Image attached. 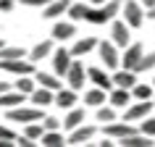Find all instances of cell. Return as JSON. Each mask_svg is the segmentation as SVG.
<instances>
[{"label": "cell", "mask_w": 155, "mask_h": 147, "mask_svg": "<svg viewBox=\"0 0 155 147\" xmlns=\"http://www.w3.org/2000/svg\"><path fill=\"white\" fill-rule=\"evenodd\" d=\"M121 16H124V21H126L131 29H137V26H142V21H145V5H142L139 0H126L121 5Z\"/></svg>", "instance_id": "6da1fadb"}, {"label": "cell", "mask_w": 155, "mask_h": 147, "mask_svg": "<svg viewBox=\"0 0 155 147\" xmlns=\"http://www.w3.org/2000/svg\"><path fill=\"white\" fill-rule=\"evenodd\" d=\"M0 71L5 74H13V76H34V60L29 58H11V60H0Z\"/></svg>", "instance_id": "7a4b0ae2"}, {"label": "cell", "mask_w": 155, "mask_h": 147, "mask_svg": "<svg viewBox=\"0 0 155 147\" xmlns=\"http://www.w3.org/2000/svg\"><path fill=\"white\" fill-rule=\"evenodd\" d=\"M8 121H21V123H32V121H42V108H24V105H16V108H8Z\"/></svg>", "instance_id": "3957f363"}, {"label": "cell", "mask_w": 155, "mask_h": 147, "mask_svg": "<svg viewBox=\"0 0 155 147\" xmlns=\"http://www.w3.org/2000/svg\"><path fill=\"white\" fill-rule=\"evenodd\" d=\"M97 53L103 58L105 68H118L121 66V55H118V47L113 45V40L110 42H97Z\"/></svg>", "instance_id": "277c9868"}, {"label": "cell", "mask_w": 155, "mask_h": 147, "mask_svg": "<svg viewBox=\"0 0 155 147\" xmlns=\"http://www.w3.org/2000/svg\"><path fill=\"white\" fill-rule=\"evenodd\" d=\"M66 79H68V87L71 90H82L84 82H87V71H84V66L79 63V58H74L71 66H68V71H66Z\"/></svg>", "instance_id": "5b68a950"}, {"label": "cell", "mask_w": 155, "mask_h": 147, "mask_svg": "<svg viewBox=\"0 0 155 147\" xmlns=\"http://www.w3.org/2000/svg\"><path fill=\"white\" fill-rule=\"evenodd\" d=\"M71 60H74L71 50H66V47L53 50V74H58V76H66V71H68Z\"/></svg>", "instance_id": "8992f818"}, {"label": "cell", "mask_w": 155, "mask_h": 147, "mask_svg": "<svg viewBox=\"0 0 155 147\" xmlns=\"http://www.w3.org/2000/svg\"><path fill=\"white\" fill-rule=\"evenodd\" d=\"M142 55H145V50H142V45H139V42L126 45V47H124V55H121V66L134 71V68H137V63L142 60Z\"/></svg>", "instance_id": "52a82bcc"}, {"label": "cell", "mask_w": 155, "mask_h": 147, "mask_svg": "<svg viewBox=\"0 0 155 147\" xmlns=\"http://www.w3.org/2000/svg\"><path fill=\"white\" fill-rule=\"evenodd\" d=\"M131 26L126 24V21H113V26H110V40H113L116 47H126V45H131V34H129Z\"/></svg>", "instance_id": "ba28073f"}, {"label": "cell", "mask_w": 155, "mask_h": 147, "mask_svg": "<svg viewBox=\"0 0 155 147\" xmlns=\"http://www.w3.org/2000/svg\"><path fill=\"white\" fill-rule=\"evenodd\" d=\"M150 110H153V103H150V100H137L134 105L126 108L124 121H142V118H147V116H150Z\"/></svg>", "instance_id": "9c48e42d"}, {"label": "cell", "mask_w": 155, "mask_h": 147, "mask_svg": "<svg viewBox=\"0 0 155 147\" xmlns=\"http://www.w3.org/2000/svg\"><path fill=\"white\" fill-rule=\"evenodd\" d=\"M129 134H137V129L131 126L129 121H124V123H116V121H110V123H105V137L108 139H124V137H129Z\"/></svg>", "instance_id": "30bf717a"}, {"label": "cell", "mask_w": 155, "mask_h": 147, "mask_svg": "<svg viewBox=\"0 0 155 147\" xmlns=\"http://www.w3.org/2000/svg\"><path fill=\"white\" fill-rule=\"evenodd\" d=\"M87 79H90L95 87H100V90L110 92L113 90V76H108L103 68H87Z\"/></svg>", "instance_id": "8fae6325"}, {"label": "cell", "mask_w": 155, "mask_h": 147, "mask_svg": "<svg viewBox=\"0 0 155 147\" xmlns=\"http://www.w3.org/2000/svg\"><path fill=\"white\" fill-rule=\"evenodd\" d=\"M95 131H97V126H76V129L68 134V145H84V142H90L92 137H95Z\"/></svg>", "instance_id": "7c38bea8"}, {"label": "cell", "mask_w": 155, "mask_h": 147, "mask_svg": "<svg viewBox=\"0 0 155 147\" xmlns=\"http://www.w3.org/2000/svg\"><path fill=\"white\" fill-rule=\"evenodd\" d=\"M29 97H32V105H37V108H48L50 103H55V92L48 90V87H40V84H37V90H34Z\"/></svg>", "instance_id": "4fadbf2b"}, {"label": "cell", "mask_w": 155, "mask_h": 147, "mask_svg": "<svg viewBox=\"0 0 155 147\" xmlns=\"http://www.w3.org/2000/svg\"><path fill=\"white\" fill-rule=\"evenodd\" d=\"M68 0H50L48 5L42 8V18H58L63 16V13H68Z\"/></svg>", "instance_id": "5bb4252c"}, {"label": "cell", "mask_w": 155, "mask_h": 147, "mask_svg": "<svg viewBox=\"0 0 155 147\" xmlns=\"http://www.w3.org/2000/svg\"><path fill=\"white\" fill-rule=\"evenodd\" d=\"M137 84V71L131 68H121V71L113 74V87H124V90H131Z\"/></svg>", "instance_id": "9a60e30c"}, {"label": "cell", "mask_w": 155, "mask_h": 147, "mask_svg": "<svg viewBox=\"0 0 155 147\" xmlns=\"http://www.w3.org/2000/svg\"><path fill=\"white\" fill-rule=\"evenodd\" d=\"M55 105L61 108V110H71V108L76 105V90H71V87L63 90V87H61V90L55 92Z\"/></svg>", "instance_id": "2e32d148"}, {"label": "cell", "mask_w": 155, "mask_h": 147, "mask_svg": "<svg viewBox=\"0 0 155 147\" xmlns=\"http://www.w3.org/2000/svg\"><path fill=\"white\" fill-rule=\"evenodd\" d=\"M53 40H42V42H37V45H34L32 50H29V60H34V63H37V60H42V58H48V55H53Z\"/></svg>", "instance_id": "e0dca14e"}, {"label": "cell", "mask_w": 155, "mask_h": 147, "mask_svg": "<svg viewBox=\"0 0 155 147\" xmlns=\"http://www.w3.org/2000/svg\"><path fill=\"white\" fill-rule=\"evenodd\" d=\"M34 82L40 84V87H48V90L58 92L63 84H61V79H58V74H45V71H34Z\"/></svg>", "instance_id": "ac0fdd59"}, {"label": "cell", "mask_w": 155, "mask_h": 147, "mask_svg": "<svg viewBox=\"0 0 155 147\" xmlns=\"http://www.w3.org/2000/svg\"><path fill=\"white\" fill-rule=\"evenodd\" d=\"M95 47H97V40H95V37H82V40H76V45L71 47V55L74 58H84Z\"/></svg>", "instance_id": "d6986e66"}, {"label": "cell", "mask_w": 155, "mask_h": 147, "mask_svg": "<svg viewBox=\"0 0 155 147\" xmlns=\"http://www.w3.org/2000/svg\"><path fill=\"white\" fill-rule=\"evenodd\" d=\"M76 34V26L71 24V21H58L55 26H53V40L58 42H66L68 37H74Z\"/></svg>", "instance_id": "ffe728a7"}, {"label": "cell", "mask_w": 155, "mask_h": 147, "mask_svg": "<svg viewBox=\"0 0 155 147\" xmlns=\"http://www.w3.org/2000/svg\"><path fill=\"white\" fill-rule=\"evenodd\" d=\"M24 103V92H18V90H5V92H0V108H16V105H21Z\"/></svg>", "instance_id": "44dd1931"}, {"label": "cell", "mask_w": 155, "mask_h": 147, "mask_svg": "<svg viewBox=\"0 0 155 147\" xmlns=\"http://www.w3.org/2000/svg\"><path fill=\"white\" fill-rule=\"evenodd\" d=\"M110 105H113V108H129V105H131V95H129V90H124V87H116V90H110Z\"/></svg>", "instance_id": "7402d4cb"}, {"label": "cell", "mask_w": 155, "mask_h": 147, "mask_svg": "<svg viewBox=\"0 0 155 147\" xmlns=\"http://www.w3.org/2000/svg\"><path fill=\"white\" fill-rule=\"evenodd\" d=\"M118 145H121V147H150L153 142H150V137H147V134L137 131V134H129V137L118 139Z\"/></svg>", "instance_id": "603a6c76"}, {"label": "cell", "mask_w": 155, "mask_h": 147, "mask_svg": "<svg viewBox=\"0 0 155 147\" xmlns=\"http://www.w3.org/2000/svg\"><path fill=\"white\" fill-rule=\"evenodd\" d=\"M82 123H84V110L71 108V110H68V116L63 118V129H66V131H74L76 126H82Z\"/></svg>", "instance_id": "cb8c5ba5"}, {"label": "cell", "mask_w": 155, "mask_h": 147, "mask_svg": "<svg viewBox=\"0 0 155 147\" xmlns=\"http://www.w3.org/2000/svg\"><path fill=\"white\" fill-rule=\"evenodd\" d=\"M40 142H42V147H63L66 142H63V134H61V129H55V131H45L40 137Z\"/></svg>", "instance_id": "d4e9b609"}, {"label": "cell", "mask_w": 155, "mask_h": 147, "mask_svg": "<svg viewBox=\"0 0 155 147\" xmlns=\"http://www.w3.org/2000/svg\"><path fill=\"white\" fill-rule=\"evenodd\" d=\"M105 95H108L105 90L95 87V90H90L87 95H84V103H87V105H92V108H100L103 103H105Z\"/></svg>", "instance_id": "484cf974"}, {"label": "cell", "mask_w": 155, "mask_h": 147, "mask_svg": "<svg viewBox=\"0 0 155 147\" xmlns=\"http://www.w3.org/2000/svg\"><path fill=\"white\" fill-rule=\"evenodd\" d=\"M29 55V53H26L24 47H16V45H3V47H0V60H11V58H26Z\"/></svg>", "instance_id": "4316f807"}, {"label": "cell", "mask_w": 155, "mask_h": 147, "mask_svg": "<svg viewBox=\"0 0 155 147\" xmlns=\"http://www.w3.org/2000/svg\"><path fill=\"white\" fill-rule=\"evenodd\" d=\"M87 8H90V3H71V5H68V16H71V21H84Z\"/></svg>", "instance_id": "83f0119b"}, {"label": "cell", "mask_w": 155, "mask_h": 147, "mask_svg": "<svg viewBox=\"0 0 155 147\" xmlns=\"http://www.w3.org/2000/svg\"><path fill=\"white\" fill-rule=\"evenodd\" d=\"M16 90L24 92V95H32V92L37 90V82L29 79V74H24V76H18V79H16Z\"/></svg>", "instance_id": "f1b7e54d"}, {"label": "cell", "mask_w": 155, "mask_h": 147, "mask_svg": "<svg viewBox=\"0 0 155 147\" xmlns=\"http://www.w3.org/2000/svg\"><path fill=\"white\" fill-rule=\"evenodd\" d=\"M131 97L134 100H153V87L150 84H134L131 87Z\"/></svg>", "instance_id": "f546056e"}, {"label": "cell", "mask_w": 155, "mask_h": 147, "mask_svg": "<svg viewBox=\"0 0 155 147\" xmlns=\"http://www.w3.org/2000/svg\"><path fill=\"white\" fill-rule=\"evenodd\" d=\"M153 68H155V50H153V53H147V55H142V60L137 63L134 71H137V74H145V71H153Z\"/></svg>", "instance_id": "4dcf8cb0"}, {"label": "cell", "mask_w": 155, "mask_h": 147, "mask_svg": "<svg viewBox=\"0 0 155 147\" xmlns=\"http://www.w3.org/2000/svg\"><path fill=\"white\" fill-rule=\"evenodd\" d=\"M24 134H26L29 139H34V142H37V139L45 134V126H42V123H37V121H32V123H26V131H24Z\"/></svg>", "instance_id": "1f68e13d"}, {"label": "cell", "mask_w": 155, "mask_h": 147, "mask_svg": "<svg viewBox=\"0 0 155 147\" xmlns=\"http://www.w3.org/2000/svg\"><path fill=\"white\" fill-rule=\"evenodd\" d=\"M97 121H105V123L116 121V108H113V105H110V108L100 105V108H97Z\"/></svg>", "instance_id": "d6a6232c"}, {"label": "cell", "mask_w": 155, "mask_h": 147, "mask_svg": "<svg viewBox=\"0 0 155 147\" xmlns=\"http://www.w3.org/2000/svg\"><path fill=\"white\" fill-rule=\"evenodd\" d=\"M139 131L142 134H147V137H155V118H142V126H139Z\"/></svg>", "instance_id": "836d02e7"}, {"label": "cell", "mask_w": 155, "mask_h": 147, "mask_svg": "<svg viewBox=\"0 0 155 147\" xmlns=\"http://www.w3.org/2000/svg\"><path fill=\"white\" fill-rule=\"evenodd\" d=\"M42 126H45V131H55V129H61V121L53 118V116H45L42 118Z\"/></svg>", "instance_id": "e575fe53"}, {"label": "cell", "mask_w": 155, "mask_h": 147, "mask_svg": "<svg viewBox=\"0 0 155 147\" xmlns=\"http://www.w3.org/2000/svg\"><path fill=\"white\" fill-rule=\"evenodd\" d=\"M0 139H3V142H11V145H13V142H16V134H13V131H11L8 126H0Z\"/></svg>", "instance_id": "d590c367"}, {"label": "cell", "mask_w": 155, "mask_h": 147, "mask_svg": "<svg viewBox=\"0 0 155 147\" xmlns=\"http://www.w3.org/2000/svg\"><path fill=\"white\" fill-rule=\"evenodd\" d=\"M50 0H21V5H26V8H45Z\"/></svg>", "instance_id": "8d00e7d4"}, {"label": "cell", "mask_w": 155, "mask_h": 147, "mask_svg": "<svg viewBox=\"0 0 155 147\" xmlns=\"http://www.w3.org/2000/svg\"><path fill=\"white\" fill-rule=\"evenodd\" d=\"M13 8H16V3H13V0H0V13H11Z\"/></svg>", "instance_id": "74e56055"}, {"label": "cell", "mask_w": 155, "mask_h": 147, "mask_svg": "<svg viewBox=\"0 0 155 147\" xmlns=\"http://www.w3.org/2000/svg\"><path fill=\"white\" fill-rule=\"evenodd\" d=\"M16 145H18V147H32V145H37V142H34V139H29V137L24 134V137H16Z\"/></svg>", "instance_id": "f35d334b"}, {"label": "cell", "mask_w": 155, "mask_h": 147, "mask_svg": "<svg viewBox=\"0 0 155 147\" xmlns=\"http://www.w3.org/2000/svg\"><path fill=\"white\" fill-rule=\"evenodd\" d=\"M84 3H90V5H103V3H108V0H84Z\"/></svg>", "instance_id": "ab89813d"}, {"label": "cell", "mask_w": 155, "mask_h": 147, "mask_svg": "<svg viewBox=\"0 0 155 147\" xmlns=\"http://www.w3.org/2000/svg\"><path fill=\"white\" fill-rule=\"evenodd\" d=\"M139 3H142L145 8H153V5H155V0H139Z\"/></svg>", "instance_id": "60d3db41"}, {"label": "cell", "mask_w": 155, "mask_h": 147, "mask_svg": "<svg viewBox=\"0 0 155 147\" xmlns=\"http://www.w3.org/2000/svg\"><path fill=\"white\" fill-rule=\"evenodd\" d=\"M147 18H155V5H153V8H147Z\"/></svg>", "instance_id": "b9f144b4"}, {"label": "cell", "mask_w": 155, "mask_h": 147, "mask_svg": "<svg viewBox=\"0 0 155 147\" xmlns=\"http://www.w3.org/2000/svg\"><path fill=\"white\" fill-rule=\"evenodd\" d=\"M8 90V82H3V79H0V92H5Z\"/></svg>", "instance_id": "7bdbcfd3"}, {"label": "cell", "mask_w": 155, "mask_h": 147, "mask_svg": "<svg viewBox=\"0 0 155 147\" xmlns=\"http://www.w3.org/2000/svg\"><path fill=\"white\" fill-rule=\"evenodd\" d=\"M116 3H121V5H124V3H126V0H116Z\"/></svg>", "instance_id": "ee69618b"}, {"label": "cell", "mask_w": 155, "mask_h": 147, "mask_svg": "<svg viewBox=\"0 0 155 147\" xmlns=\"http://www.w3.org/2000/svg\"><path fill=\"white\" fill-rule=\"evenodd\" d=\"M3 45H5V42H3V40H0V47H3Z\"/></svg>", "instance_id": "f6af8a7d"}]
</instances>
